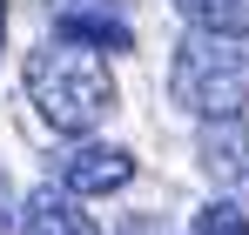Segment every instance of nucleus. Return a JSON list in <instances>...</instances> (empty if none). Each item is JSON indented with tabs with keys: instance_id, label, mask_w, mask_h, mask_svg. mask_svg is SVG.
Returning <instances> with one entry per match:
<instances>
[{
	"instance_id": "obj_1",
	"label": "nucleus",
	"mask_w": 249,
	"mask_h": 235,
	"mask_svg": "<svg viewBox=\"0 0 249 235\" xmlns=\"http://www.w3.org/2000/svg\"><path fill=\"white\" fill-rule=\"evenodd\" d=\"M27 94L54 134H88L101 128L108 108H115V74L94 47H74V40H47L27 54Z\"/></svg>"
},
{
	"instance_id": "obj_2",
	"label": "nucleus",
	"mask_w": 249,
	"mask_h": 235,
	"mask_svg": "<svg viewBox=\"0 0 249 235\" xmlns=\"http://www.w3.org/2000/svg\"><path fill=\"white\" fill-rule=\"evenodd\" d=\"M168 94L196 121H229L249 108V40L236 34H202L189 27L175 61H168Z\"/></svg>"
},
{
	"instance_id": "obj_3",
	"label": "nucleus",
	"mask_w": 249,
	"mask_h": 235,
	"mask_svg": "<svg viewBox=\"0 0 249 235\" xmlns=\"http://www.w3.org/2000/svg\"><path fill=\"white\" fill-rule=\"evenodd\" d=\"M128 7L135 0H47L54 40H74V47H94V54H128L135 47Z\"/></svg>"
},
{
	"instance_id": "obj_4",
	"label": "nucleus",
	"mask_w": 249,
	"mask_h": 235,
	"mask_svg": "<svg viewBox=\"0 0 249 235\" xmlns=\"http://www.w3.org/2000/svg\"><path fill=\"white\" fill-rule=\"evenodd\" d=\"M196 161H202V175H209L229 201H249V121H243V115H229V121H202Z\"/></svg>"
},
{
	"instance_id": "obj_5",
	"label": "nucleus",
	"mask_w": 249,
	"mask_h": 235,
	"mask_svg": "<svg viewBox=\"0 0 249 235\" xmlns=\"http://www.w3.org/2000/svg\"><path fill=\"white\" fill-rule=\"evenodd\" d=\"M135 182V155L128 148H108V141H81L74 155L61 161V188L68 195H115Z\"/></svg>"
},
{
	"instance_id": "obj_6",
	"label": "nucleus",
	"mask_w": 249,
	"mask_h": 235,
	"mask_svg": "<svg viewBox=\"0 0 249 235\" xmlns=\"http://www.w3.org/2000/svg\"><path fill=\"white\" fill-rule=\"evenodd\" d=\"M20 235H101V229L81 208V195H68V188L47 182V188H34L20 201Z\"/></svg>"
},
{
	"instance_id": "obj_7",
	"label": "nucleus",
	"mask_w": 249,
	"mask_h": 235,
	"mask_svg": "<svg viewBox=\"0 0 249 235\" xmlns=\"http://www.w3.org/2000/svg\"><path fill=\"white\" fill-rule=\"evenodd\" d=\"M175 14L202 34H236L249 40V0H175Z\"/></svg>"
},
{
	"instance_id": "obj_8",
	"label": "nucleus",
	"mask_w": 249,
	"mask_h": 235,
	"mask_svg": "<svg viewBox=\"0 0 249 235\" xmlns=\"http://www.w3.org/2000/svg\"><path fill=\"white\" fill-rule=\"evenodd\" d=\"M189 235H249V222H243V208H236V201H209V208H196Z\"/></svg>"
},
{
	"instance_id": "obj_9",
	"label": "nucleus",
	"mask_w": 249,
	"mask_h": 235,
	"mask_svg": "<svg viewBox=\"0 0 249 235\" xmlns=\"http://www.w3.org/2000/svg\"><path fill=\"white\" fill-rule=\"evenodd\" d=\"M7 229H20V215L7 208V182H0V235H7Z\"/></svg>"
},
{
	"instance_id": "obj_10",
	"label": "nucleus",
	"mask_w": 249,
	"mask_h": 235,
	"mask_svg": "<svg viewBox=\"0 0 249 235\" xmlns=\"http://www.w3.org/2000/svg\"><path fill=\"white\" fill-rule=\"evenodd\" d=\"M0 40H7V0H0Z\"/></svg>"
}]
</instances>
